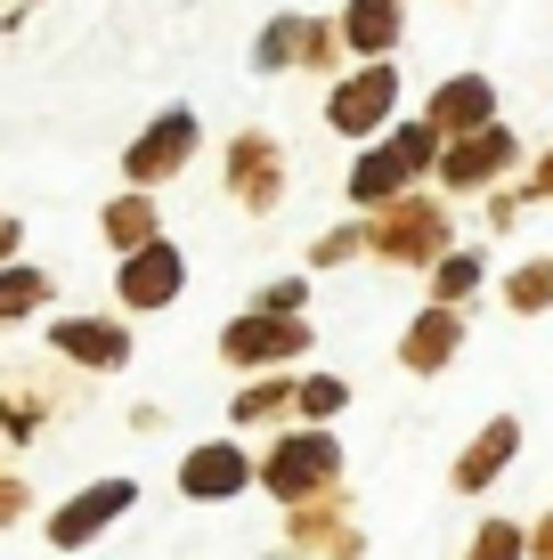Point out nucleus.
Listing matches in <instances>:
<instances>
[{"label": "nucleus", "mask_w": 553, "mask_h": 560, "mask_svg": "<svg viewBox=\"0 0 553 560\" xmlns=\"http://www.w3.org/2000/svg\"><path fill=\"white\" fill-rule=\"evenodd\" d=\"M431 163H440V139H431L424 122H399V130H383V139H367V154L350 163V203L358 211H383V203L407 196Z\"/></svg>", "instance_id": "obj_1"}, {"label": "nucleus", "mask_w": 553, "mask_h": 560, "mask_svg": "<svg viewBox=\"0 0 553 560\" xmlns=\"http://www.w3.org/2000/svg\"><path fill=\"white\" fill-rule=\"evenodd\" d=\"M253 479L277 495V504H318L326 488H342V447H334V431H285L269 455L253 463Z\"/></svg>", "instance_id": "obj_2"}, {"label": "nucleus", "mask_w": 553, "mask_h": 560, "mask_svg": "<svg viewBox=\"0 0 553 560\" xmlns=\"http://www.w3.org/2000/svg\"><path fill=\"white\" fill-rule=\"evenodd\" d=\"M367 253L399 260V268H431L448 260V203L440 196H399L367 220Z\"/></svg>", "instance_id": "obj_3"}, {"label": "nucleus", "mask_w": 553, "mask_h": 560, "mask_svg": "<svg viewBox=\"0 0 553 560\" xmlns=\"http://www.w3.org/2000/svg\"><path fill=\"white\" fill-rule=\"evenodd\" d=\"M310 334L318 325H301V317H261V308H244L237 325H220V358L237 365V374H277L285 358L310 350Z\"/></svg>", "instance_id": "obj_4"}, {"label": "nucleus", "mask_w": 553, "mask_h": 560, "mask_svg": "<svg viewBox=\"0 0 553 560\" xmlns=\"http://www.w3.org/2000/svg\"><path fill=\"white\" fill-rule=\"evenodd\" d=\"M196 139H204V122H196L187 106L155 114V122H147L139 139L123 147V179H130V196H139V187H163V179H180V163L196 154Z\"/></svg>", "instance_id": "obj_5"}, {"label": "nucleus", "mask_w": 553, "mask_h": 560, "mask_svg": "<svg viewBox=\"0 0 553 560\" xmlns=\"http://www.w3.org/2000/svg\"><path fill=\"white\" fill-rule=\"evenodd\" d=\"M391 106H399V66H358L350 82H334L326 122H334V139H383Z\"/></svg>", "instance_id": "obj_6"}, {"label": "nucleus", "mask_w": 553, "mask_h": 560, "mask_svg": "<svg viewBox=\"0 0 553 560\" xmlns=\"http://www.w3.org/2000/svg\"><path fill=\"white\" fill-rule=\"evenodd\" d=\"M512 163H521V139H512L505 122H488V130H472V139H448L431 171H440L448 196H481V187H488V179H505Z\"/></svg>", "instance_id": "obj_7"}, {"label": "nucleus", "mask_w": 553, "mask_h": 560, "mask_svg": "<svg viewBox=\"0 0 553 560\" xmlns=\"http://www.w3.org/2000/svg\"><path fill=\"white\" fill-rule=\"evenodd\" d=\"M130 504H139V488H130V479H99V488H82V495H66V504H57V520H49V545H57V552L99 545V536H106Z\"/></svg>", "instance_id": "obj_8"}, {"label": "nucleus", "mask_w": 553, "mask_h": 560, "mask_svg": "<svg viewBox=\"0 0 553 560\" xmlns=\"http://www.w3.org/2000/svg\"><path fill=\"white\" fill-rule=\"evenodd\" d=\"M228 196L244 211H277L285 203V154L269 130H237L228 139Z\"/></svg>", "instance_id": "obj_9"}, {"label": "nucleus", "mask_w": 553, "mask_h": 560, "mask_svg": "<svg viewBox=\"0 0 553 560\" xmlns=\"http://www.w3.org/2000/svg\"><path fill=\"white\" fill-rule=\"evenodd\" d=\"M187 284V260L180 244H139V253H123V268H114V293H123V308H171Z\"/></svg>", "instance_id": "obj_10"}, {"label": "nucleus", "mask_w": 553, "mask_h": 560, "mask_svg": "<svg viewBox=\"0 0 553 560\" xmlns=\"http://www.w3.org/2000/svg\"><path fill=\"white\" fill-rule=\"evenodd\" d=\"M497 122V90H488V73H448L440 90H431V106H424V130L431 139H472V130H488Z\"/></svg>", "instance_id": "obj_11"}, {"label": "nucleus", "mask_w": 553, "mask_h": 560, "mask_svg": "<svg viewBox=\"0 0 553 560\" xmlns=\"http://www.w3.org/2000/svg\"><path fill=\"white\" fill-rule=\"evenodd\" d=\"M244 488H253V455L237 439H204V447L180 455V495H196V504H228Z\"/></svg>", "instance_id": "obj_12"}, {"label": "nucleus", "mask_w": 553, "mask_h": 560, "mask_svg": "<svg viewBox=\"0 0 553 560\" xmlns=\"http://www.w3.org/2000/svg\"><path fill=\"white\" fill-rule=\"evenodd\" d=\"M334 25L326 16H277V25H261L253 42V66L261 73H293V66H334Z\"/></svg>", "instance_id": "obj_13"}, {"label": "nucleus", "mask_w": 553, "mask_h": 560, "mask_svg": "<svg viewBox=\"0 0 553 560\" xmlns=\"http://www.w3.org/2000/svg\"><path fill=\"white\" fill-rule=\"evenodd\" d=\"M49 350L66 365H90V374H123V365H130V325H114V317H66V325H49Z\"/></svg>", "instance_id": "obj_14"}, {"label": "nucleus", "mask_w": 553, "mask_h": 560, "mask_svg": "<svg viewBox=\"0 0 553 560\" xmlns=\"http://www.w3.org/2000/svg\"><path fill=\"white\" fill-rule=\"evenodd\" d=\"M512 455H521V422H512V415H488L481 431H472V447L456 455V471H448V479H456V495H481V488H497Z\"/></svg>", "instance_id": "obj_15"}, {"label": "nucleus", "mask_w": 553, "mask_h": 560, "mask_svg": "<svg viewBox=\"0 0 553 560\" xmlns=\"http://www.w3.org/2000/svg\"><path fill=\"white\" fill-rule=\"evenodd\" d=\"M399 33H407V9H399V0H350L342 25H334V42L350 57H367V66H383V57L399 49Z\"/></svg>", "instance_id": "obj_16"}, {"label": "nucleus", "mask_w": 553, "mask_h": 560, "mask_svg": "<svg viewBox=\"0 0 553 560\" xmlns=\"http://www.w3.org/2000/svg\"><path fill=\"white\" fill-rule=\"evenodd\" d=\"M456 350H464V308H424V317L399 334V365H407V374H440Z\"/></svg>", "instance_id": "obj_17"}, {"label": "nucleus", "mask_w": 553, "mask_h": 560, "mask_svg": "<svg viewBox=\"0 0 553 560\" xmlns=\"http://www.w3.org/2000/svg\"><path fill=\"white\" fill-rule=\"evenodd\" d=\"M293 552H326V560H358V536L342 528V512H326V504H301V512H293Z\"/></svg>", "instance_id": "obj_18"}, {"label": "nucleus", "mask_w": 553, "mask_h": 560, "mask_svg": "<svg viewBox=\"0 0 553 560\" xmlns=\"http://www.w3.org/2000/svg\"><path fill=\"white\" fill-rule=\"evenodd\" d=\"M99 228H106L114 253H139V244H155V236H163V228H155V196H114Z\"/></svg>", "instance_id": "obj_19"}, {"label": "nucleus", "mask_w": 553, "mask_h": 560, "mask_svg": "<svg viewBox=\"0 0 553 560\" xmlns=\"http://www.w3.org/2000/svg\"><path fill=\"white\" fill-rule=\"evenodd\" d=\"M481 253H448L431 260V308H472V293H481Z\"/></svg>", "instance_id": "obj_20"}, {"label": "nucleus", "mask_w": 553, "mask_h": 560, "mask_svg": "<svg viewBox=\"0 0 553 560\" xmlns=\"http://www.w3.org/2000/svg\"><path fill=\"white\" fill-rule=\"evenodd\" d=\"M49 308V277L42 268H0V325H25V317H42Z\"/></svg>", "instance_id": "obj_21"}, {"label": "nucleus", "mask_w": 553, "mask_h": 560, "mask_svg": "<svg viewBox=\"0 0 553 560\" xmlns=\"http://www.w3.org/2000/svg\"><path fill=\"white\" fill-rule=\"evenodd\" d=\"M505 308H521V317H538V308H553V253L521 260V268L505 277Z\"/></svg>", "instance_id": "obj_22"}, {"label": "nucleus", "mask_w": 553, "mask_h": 560, "mask_svg": "<svg viewBox=\"0 0 553 560\" xmlns=\"http://www.w3.org/2000/svg\"><path fill=\"white\" fill-rule=\"evenodd\" d=\"M293 407L310 415V431H326V422L350 407V382L342 374H310V382H293Z\"/></svg>", "instance_id": "obj_23"}, {"label": "nucleus", "mask_w": 553, "mask_h": 560, "mask_svg": "<svg viewBox=\"0 0 553 560\" xmlns=\"http://www.w3.org/2000/svg\"><path fill=\"white\" fill-rule=\"evenodd\" d=\"M472 560H529V520H488L472 536Z\"/></svg>", "instance_id": "obj_24"}, {"label": "nucleus", "mask_w": 553, "mask_h": 560, "mask_svg": "<svg viewBox=\"0 0 553 560\" xmlns=\"http://www.w3.org/2000/svg\"><path fill=\"white\" fill-rule=\"evenodd\" d=\"M285 407H293V382H253V390H237V407H228V415H237V422H269V415H285Z\"/></svg>", "instance_id": "obj_25"}, {"label": "nucleus", "mask_w": 553, "mask_h": 560, "mask_svg": "<svg viewBox=\"0 0 553 560\" xmlns=\"http://www.w3.org/2000/svg\"><path fill=\"white\" fill-rule=\"evenodd\" d=\"M301 301H310V284H301V277H277V284H261V317H301Z\"/></svg>", "instance_id": "obj_26"}, {"label": "nucleus", "mask_w": 553, "mask_h": 560, "mask_svg": "<svg viewBox=\"0 0 553 560\" xmlns=\"http://www.w3.org/2000/svg\"><path fill=\"white\" fill-rule=\"evenodd\" d=\"M350 253H367V228H334V236H318L310 244V268H334V260H350Z\"/></svg>", "instance_id": "obj_27"}, {"label": "nucleus", "mask_w": 553, "mask_h": 560, "mask_svg": "<svg viewBox=\"0 0 553 560\" xmlns=\"http://www.w3.org/2000/svg\"><path fill=\"white\" fill-rule=\"evenodd\" d=\"M25 504H33V495H25V479H0V528H9V520H25Z\"/></svg>", "instance_id": "obj_28"}, {"label": "nucleus", "mask_w": 553, "mask_h": 560, "mask_svg": "<svg viewBox=\"0 0 553 560\" xmlns=\"http://www.w3.org/2000/svg\"><path fill=\"white\" fill-rule=\"evenodd\" d=\"M529 203H553V154H538V171H529Z\"/></svg>", "instance_id": "obj_29"}, {"label": "nucleus", "mask_w": 553, "mask_h": 560, "mask_svg": "<svg viewBox=\"0 0 553 560\" xmlns=\"http://www.w3.org/2000/svg\"><path fill=\"white\" fill-rule=\"evenodd\" d=\"M529 560H553V512L529 520Z\"/></svg>", "instance_id": "obj_30"}, {"label": "nucleus", "mask_w": 553, "mask_h": 560, "mask_svg": "<svg viewBox=\"0 0 553 560\" xmlns=\"http://www.w3.org/2000/svg\"><path fill=\"white\" fill-rule=\"evenodd\" d=\"M16 244H25V228H16V211H0V260H16Z\"/></svg>", "instance_id": "obj_31"}]
</instances>
